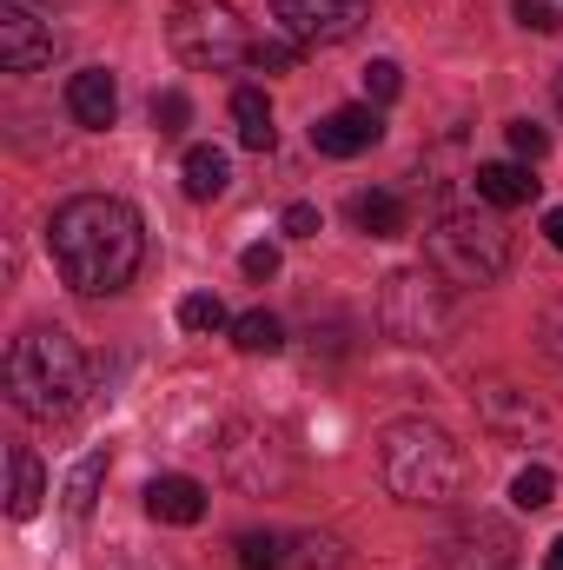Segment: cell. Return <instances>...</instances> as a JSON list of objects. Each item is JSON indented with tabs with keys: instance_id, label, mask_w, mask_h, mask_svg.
I'll return each mask as SVG.
<instances>
[{
	"instance_id": "cell-29",
	"label": "cell",
	"mask_w": 563,
	"mask_h": 570,
	"mask_svg": "<svg viewBox=\"0 0 563 570\" xmlns=\"http://www.w3.org/2000/svg\"><path fill=\"white\" fill-rule=\"evenodd\" d=\"M511 13H517V27H531V33H557V27H563L557 0H517Z\"/></svg>"
},
{
	"instance_id": "cell-26",
	"label": "cell",
	"mask_w": 563,
	"mask_h": 570,
	"mask_svg": "<svg viewBox=\"0 0 563 570\" xmlns=\"http://www.w3.org/2000/svg\"><path fill=\"white\" fill-rule=\"evenodd\" d=\"M259 73H292L298 67V40H253V53H246Z\"/></svg>"
},
{
	"instance_id": "cell-17",
	"label": "cell",
	"mask_w": 563,
	"mask_h": 570,
	"mask_svg": "<svg viewBox=\"0 0 563 570\" xmlns=\"http://www.w3.org/2000/svg\"><path fill=\"white\" fill-rule=\"evenodd\" d=\"M179 179H186V193H192V199H219V193H226V179H233V159H226L219 146H192V153H186V166H179Z\"/></svg>"
},
{
	"instance_id": "cell-24",
	"label": "cell",
	"mask_w": 563,
	"mask_h": 570,
	"mask_svg": "<svg viewBox=\"0 0 563 570\" xmlns=\"http://www.w3.org/2000/svg\"><path fill=\"white\" fill-rule=\"evenodd\" d=\"M292 570H338L345 564V544L338 538H292Z\"/></svg>"
},
{
	"instance_id": "cell-1",
	"label": "cell",
	"mask_w": 563,
	"mask_h": 570,
	"mask_svg": "<svg viewBox=\"0 0 563 570\" xmlns=\"http://www.w3.org/2000/svg\"><path fill=\"white\" fill-rule=\"evenodd\" d=\"M47 253H53L60 279L73 285L80 298H100V292H120V285L140 273L146 226L127 199H113V193H80V199H67V206L47 219Z\"/></svg>"
},
{
	"instance_id": "cell-21",
	"label": "cell",
	"mask_w": 563,
	"mask_h": 570,
	"mask_svg": "<svg viewBox=\"0 0 563 570\" xmlns=\"http://www.w3.org/2000/svg\"><path fill=\"white\" fill-rule=\"evenodd\" d=\"M233 345H239L246 358H273L285 345V332H279L273 312H246V318H233Z\"/></svg>"
},
{
	"instance_id": "cell-11",
	"label": "cell",
	"mask_w": 563,
	"mask_h": 570,
	"mask_svg": "<svg viewBox=\"0 0 563 570\" xmlns=\"http://www.w3.org/2000/svg\"><path fill=\"white\" fill-rule=\"evenodd\" d=\"M219 451H226L233 484H246V491H279L285 484V458H279V438L273 431H233Z\"/></svg>"
},
{
	"instance_id": "cell-10",
	"label": "cell",
	"mask_w": 563,
	"mask_h": 570,
	"mask_svg": "<svg viewBox=\"0 0 563 570\" xmlns=\"http://www.w3.org/2000/svg\"><path fill=\"white\" fill-rule=\"evenodd\" d=\"M477 412H484V425L497 431V438H511V444H531V438H551V412L531 399V392H517V385H504V379H491V385H477Z\"/></svg>"
},
{
	"instance_id": "cell-25",
	"label": "cell",
	"mask_w": 563,
	"mask_h": 570,
	"mask_svg": "<svg viewBox=\"0 0 563 570\" xmlns=\"http://www.w3.org/2000/svg\"><path fill=\"white\" fill-rule=\"evenodd\" d=\"M179 325L186 332H226V305L213 292H192V298H179Z\"/></svg>"
},
{
	"instance_id": "cell-5",
	"label": "cell",
	"mask_w": 563,
	"mask_h": 570,
	"mask_svg": "<svg viewBox=\"0 0 563 570\" xmlns=\"http://www.w3.org/2000/svg\"><path fill=\"white\" fill-rule=\"evenodd\" d=\"M378 325H385V338H398L412 352H437L451 338V285L431 266H398L378 285Z\"/></svg>"
},
{
	"instance_id": "cell-30",
	"label": "cell",
	"mask_w": 563,
	"mask_h": 570,
	"mask_svg": "<svg viewBox=\"0 0 563 570\" xmlns=\"http://www.w3.org/2000/svg\"><path fill=\"white\" fill-rule=\"evenodd\" d=\"M186 114H192V100H186V94H159V100H152V127H159V134H179V127H186Z\"/></svg>"
},
{
	"instance_id": "cell-34",
	"label": "cell",
	"mask_w": 563,
	"mask_h": 570,
	"mask_svg": "<svg viewBox=\"0 0 563 570\" xmlns=\"http://www.w3.org/2000/svg\"><path fill=\"white\" fill-rule=\"evenodd\" d=\"M544 239L563 253V206H551V213H544Z\"/></svg>"
},
{
	"instance_id": "cell-20",
	"label": "cell",
	"mask_w": 563,
	"mask_h": 570,
	"mask_svg": "<svg viewBox=\"0 0 563 570\" xmlns=\"http://www.w3.org/2000/svg\"><path fill=\"white\" fill-rule=\"evenodd\" d=\"M100 484H107V451H87L67 478V518H93L100 504Z\"/></svg>"
},
{
	"instance_id": "cell-2",
	"label": "cell",
	"mask_w": 563,
	"mask_h": 570,
	"mask_svg": "<svg viewBox=\"0 0 563 570\" xmlns=\"http://www.w3.org/2000/svg\"><path fill=\"white\" fill-rule=\"evenodd\" d=\"M7 399L33 425L73 419L80 399H87V352H80V338L60 332V325H27L7 345Z\"/></svg>"
},
{
	"instance_id": "cell-31",
	"label": "cell",
	"mask_w": 563,
	"mask_h": 570,
	"mask_svg": "<svg viewBox=\"0 0 563 570\" xmlns=\"http://www.w3.org/2000/svg\"><path fill=\"white\" fill-rule=\"evenodd\" d=\"M239 266H246V279H273L279 273V246H246Z\"/></svg>"
},
{
	"instance_id": "cell-22",
	"label": "cell",
	"mask_w": 563,
	"mask_h": 570,
	"mask_svg": "<svg viewBox=\"0 0 563 570\" xmlns=\"http://www.w3.org/2000/svg\"><path fill=\"white\" fill-rule=\"evenodd\" d=\"M239 570H292V551H285V538L246 531V538H239Z\"/></svg>"
},
{
	"instance_id": "cell-23",
	"label": "cell",
	"mask_w": 563,
	"mask_h": 570,
	"mask_svg": "<svg viewBox=\"0 0 563 570\" xmlns=\"http://www.w3.org/2000/svg\"><path fill=\"white\" fill-rule=\"evenodd\" d=\"M551 498H557V478H551L544 464H524L517 484H511V504H517V511H544Z\"/></svg>"
},
{
	"instance_id": "cell-33",
	"label": "cell",
	"mask_w": 563,
	"mask_h": 570,
	"mask_svg": "<svg viewBox=\"0 0 563 570\" xmlns=\"http://www.w3.org/2000/svg\"><path fill=\"white\" fill-rule=\"evenodd\" d=\"M544 352L563 365V305H551V312H544Z\"/></svg>"
},
{
	"instance_id": "cell-12",
	"label": "cell",
	"mask_w": 563,
	"mask_h": 570,
	"mask_svg": "<svg viewBox=\"0 0 563 570\" xmlns=\"http://www.w3.org/2000/svg\"><path fill=\"white\" fill-rule=\"evenodd\" d=\"M378 114L372 107H332L318 127H312V146L325 153V159H352V153H372L378 146Z\"/></svg>"
},
{
	"instance_id": "cell-9",
	"label": "cell",
	"mask_w": 563,
	"mask_h": 570,
	"mask_svg": "<svg viewBox=\"0 0 563 570\" xmlns=\"http://www.w3.org/2000/svg\"><path fill=\"white\" fill-rule=\"evenodd\" d=\"M53 60V27L27 0H0V67L7 73H40Z\"/></svg>"
},
{
	"instance_id": "cell-6",
	"label": "cell",
	"mask_w": 563,
	"mask_h": 570,
	"mask_svg": "<svg viewBox=\"0 0 563 570\" xmlns=\"http://www.w3.org/2000/svg\"><path fill=\"white\" fill-rule=\"evenodd\" d=\"M166 40L192 73H226L253 53L246 20L233 13V0H172L166 13Z\"/></svg>"
},
{
	"instance_id": "cell-35",
	"label": "cell",
	"mask_w": 563,
	"mask_h": 570,
	"mask_svg": "<svg viewBox=\"0 0 563 570\" xmlns=\"http://www.w3.org/2000/svg\"><path fill=\"white\" fill-rule=\"evenodd\" d=\"M544 570H563V538L551 544V551H544Z\"/></svg>"
},
{
	"instance_id": "cell-32",
	"label": "cell",
	"mask_w": 563,
	"mask_h": 570,
	"mask_svg": "<svg viewBox=\"0 0 563 570\" xmlns=\"http://www.w3.org/2000/svg\"><path fill=\"white\" fill-rule=\"evenodd\" d=\"M285 233H292V239H312V233H318V206H305V199L285 206Z\"/></svg>"
},
{
	"instance_id": "cell-3",
	"label": "cell",
	"mask_w": 563,
	"mask_h": 570,
	"mask_svg": "<svg viewBox=\"0 0 563 570\" xmlns=\"http://www.w3.org/2000/svg\"><path fill=\"white\" fill-rule=\"evenodd\" d=\"M378 471H385V491H392V498L424 504V511L457 504V498H464V478H471L464 444L444 425H431V419H398V425H385V438H378Z\"/></svg>"
},
{
	"instance_id": "cell-14",
	"label": "cell",
	"mask_w": 563,
	"mask_h": 570,
	"mask_svg": "<svg viewBox=\"0 0 563 570\" xmlns=\"http://www.w3.org/2000/svg\"><path fill=\"white\" fill-rule=\"evenodd\" d=\"M146 518H159V524H199V518H206L199 478H179V471L152 478V484H146Z\"/></svg>"
},
{
	"instance_id": "cell-37",
	"label": "cell",
	"mask_w": 563,
	"mask_h": 570,
	"mask_svg": "<svg viewBox=\"0 0 563 570\" xmlns=\"http://www.w3.org/2000/svg\"><path fill=\"white\" fill-rule=\"evenodd\" d=\"M557 114H563V73H557Z\"/></svg>"
},
{
	"instance_id": "cell-28",
	"label": "cell",
	"mask_w": 563,
	"mask_h": 570,
	"mask_svg": "<svg viewBox=\"0 0 563 570\" xmlns=\"http://www.w3.org/2000/svg\"><path fill=\"white\" fill-rule=\"evenodd\" d=\"M504 134H511V153H517V159H544V153H551V134H544L537 120H511Z\"/></svg>"
},
{
	"instance_id": "cell-8",
	"label": "cell",
	"mask_w": 563,
	"mask_h": 570,
	"mask_svg": "<svg viewBox=\"0 0 563 570\" xmlns=\"http://www.w3.org/2000/svg\"><path fill=\"white\" fill-rule=\"evenodd\" d=\"M444 570H511L517 564V538H511V524H497V518H464L444 544Z\"/></svg>"
},
{
	"instance_id": "cell-16",
	"label": "cell",
	"mask_w": 563,
	"mask_h": 570,
	"mask_svg": "<svg viewBox=\"0 0 563 570\" xmlns=\"http://www.w3.org/2000/svg\"><path fill=\"white\" fill-rule=\"evenodd\" d=\"M233 127H239V146H253V153H266L273 146V100L259 94V87H239L233 94Z\"/></svg>"
},
{
	"instance_id": "cell-18",
	"label": "cell",
	"mask_w": 563,
	"mask_h": 570,
	"mask_svg": "<svg viewBox=\"0 0 563 570\" xmlns=\"http://www.w3.org/2000/svg\"><path fill=\"white\" fill-rule=\"evenodd\" d=\"M352 219H358V233H372V239H398L412 213H405L398 193H358V199H352Z\"/></svg>"
},
{
	"instance_id": "cell-27",
	"label": "cell",
	"mask_w": 563,
	"mask_h": 570,
	"mask_svg": "<svg viewBox=\"0 0 563 570\" xmlns=\"http://www.w3.org/2000/svg\"><path fill=\"white\" fill-rule=\"evenodd\" d=\"M398 87H405V73H398V60H372L365 67V100H398Z\"/></svg>"
},
{
	"instance_id": "cell-4",
	"label": "cell",
	"mask_w": 563,
	"mask_h": 570,
	"mask_svg": "<svg viewBox=\"0 0 563 570\" xmlns=\"http://www.w3.org/2000/svg\"><path fill=\"white\" fill-rule=\"evenodd\" d=\"M424 259H431L437 279L451 285H497L504 266H511V233H504V219H491L477 206H457V213H444L431 226Z\"/></svg>"
},
{
	"instance_id": "cell-7",
	"label": "cell",
	"mask_w": 563,
	"mask_h": 570,
	"mask_svg": "<svg viewBox=\"0 0 563 570\" xmlns=\"http://www.w3.org/2000/svg\"><path fill=\"white\" fill-rule=\"evenodd\" d=\"M273 13L298 47H338L372 20V0H273Z\"/></svg>"
},
{
	"instance_id": "cell-19",
	"label": "cell",
	"mask_w": 563,
	"mask_h": 570,
	"mask_svg": "<svg viewBox=\"0 0 563 570\" xmlns=\"http://www.w3.org/2000/svg\"><path fill=\"white\" fill-rule=\"evenodd\" d=\"M7 471H13V491H7V518H33L40 511V498H47V471H40V458L33 451H13L7 458Z\"/></svg>"
},
{
	"instance_id": "cell-36",
	"label": "cell",
	"mask_w": 563,
	"mask_h": 570,
	"mask_svg": "<svg viewBox=\"0 0 563 570\" xmlns=\"http://www.w3.org/2000/svg\"><path fill=\"white\" fill-rule=\"evenodd\" d=\"M127 570H172V564H127Z\"/></svg>"
},
{
	"instance_id": "cell-15",
	"label": "cell",
	"mask_w": 563,
	"mask_h": 570,
	"mask_svg": "<svg viewBox=\"0 0 563 570\" xmlns=\"http://www.w3.org/2000/svg\"><path fill=\"white\" fill-rule=\"evenodd\" d=\"M477 199L484 206H531L537 179H531L524 159H491V166H477Z\"/></svg>"
},
{
	"instance_id": "cell-13",
	"label": "cell",
	"mask_w": 563,
	"mask_h": 570,
	"mask_svg": "<svg viewBox=\"0 0 563 570\" xmlns=\"http://www.w3.org/2000/svg\"><path fill=\"white\" fill-rule=\"evenodd\" d=\"M67 114L80 120V127H113L120 120V87H113V73L107 67H87V73H73L67 80Z\"/></svg>"
}]
</instances>
